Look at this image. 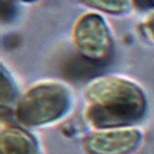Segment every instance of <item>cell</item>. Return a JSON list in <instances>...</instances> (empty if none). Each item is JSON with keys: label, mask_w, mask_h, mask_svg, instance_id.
<instances>
[{"label": "cell", "mask_w": 154, "mask_h": 154, "mask_svg": "<svg viewBox=\"0 0 154 154\" xmlns=\"http://www.w3.org/2000/svg\"><path fill=\"white\" fill-rule=\"evenodd\" d=\"M84 96L85 120L95 130L132 127L147 112L142 88L121 76H97L86 85Z\"/></svg>", "instance_id": "6da1fadb"}, {"label": "cell", "mask_w": 154, "mask_h": 154, "mask_svg": "<svg viewBox=\"0 0 154 154\" xmlns=\"http://www.w3.org/2000/svg\"><path fill=\"white\" fill-rule=\"evenodd\" d=\"M73 102L70 89L62 83L45 82L25 93L16 104V119L26 126L54 123L69 112Z\"/></svg>", "instance_id": "7a4b0ae2"}, {"label": "cell", "mask_w": 154, "mask_h": 154, "mask_svg": "<svg viewBox=\"0 0 154 154\" xmlns=\"http://www.w3.org/2000/svg\"><path fill=\"white\" fill-rule=\"evenodd\" d=\"M73 42L82 57L95 63L105 62L111 56L113 48L109 25L96 12L85 14L75 22Z\"/></svg>", "instance_id": "3957f363"}, {"label": "cell", "mask_w": 154, "mask_h": 154, "mask_svg": "<svg viewBox=\"0 0 154 154\" xmlns=\"http://www.w3.org/2000/svg\"><path fill=\"white\" fill-rule=\"evenodd\" d=\"M142 132L133 127L95 130L83 139L86 154H132L142 143Z\"/></svg>", "instance_id": "277c9868"}, {"label": "cell", "mask_w": 154, "mask_h": 154, "mask_svg": "<svg viewBox=\"0 0 154 154\" xmlns=\"http://www.w3.org/2000/svg\"><path fill=\"white\" fill-rule=\"evenodd\" d=\"M2 154H42L36 139L20 127H5L0 134Z\"/></svg>", "instance_id": "5b68a950"}, {"label": "cell", "mask_w": 154, "mask_h": 154, "mask_svg": "<svg viewBox=\"0 0 154 154\" xmlns=\"http://www.w3.org/2000/svg\"><path fill=\"white\" fill-rule=\"evenodd\" d=\"M76 2L94 10L112 15L127 14L133 4V0H76Z\"/></svg>", "instance_id": "8992f818"}, {"label": "cell", "mask_w": 154, "mask_h": 154, "mask_svg": "<svg viewBox=\"0 0 154 154\" xmlns=\"http://www.w3.org/2000/svg\"><path fill=\"white\" fill-rule=\"evenodd\" d=\"M0 78H2V95H0L2 96V105L10 106L17 99V89H16L14 80L11 78V75L4 68V66H2Z\"/></svg>", "instance_id": "52a82bcc"}, {"label": "cell", "mask_w": 154, "mask_h": 154, "mask_svg": "<svg viewBox=\"0 0 154 154\" xmlns=\"http://www.w3.org/2000/svg\"><path fill=\"white\" fill-rule=\"evenodd\" d=\"M99 64L100 63L88 60V59H85L84 57L80 56L79 59H74V60H70L68 63L66 73L69 76H72V78H79V76H83L85 74H89V73L94 72Z\"/></svg>", "instance_id": "ba28073f"}, {"label": "cell", "mask_w": 154, "mask_h": 154, "mask_svg": "<svg viewBox=\"0 0 154 154\" xmlns=\"http://www.w3.org/2000/svg\"><path fill=\"white\" fill-rule=\"evenodd\" d=\"M16 15V0H2V21L9 23Z\"/></svg>", "instance_id": "9c48e42d"}, {"label": "cell", "mask_w": 154, "mask_h": 154, "mask_svg": "<svg viewBox=\"0 0 154 154\" xmlns=\"http://www.w3.org/2000/svg\"><path fill=\"white\" fill-rule=\"evenodd\" d=\"M142 30L144 35L154 42V14L149 15L142 23Z\"/></svg>", "instance_id": "30bf717a"}, {"label": "cell", "mask_w": 154, "mask_h": 154, "mask_svg": "<svg viewBox=\"0 0 154 154\" xmlns=\"http://www.w3.org/2000/svg\"><path fill=\"white\" fill-rule=\"evenodd\" d=\"M133 3L142 9H154V0H133Z\"/></svg>", "instance_id": "8fae6325"}, {"label": "cell", "mask_w": 154, "mask_h": 154, "mask_svg": "<svg viewBox=\"0 0 154 154\" xmlns=\"http://www.w3.org/2000/svg\"><path fill=\"white\" fill-rule=\"evenodd\" d=\"M23 3H35V2H38V0H21Z\"/></svg>", "instance_id": "7c38bea8"}]
</instances>
